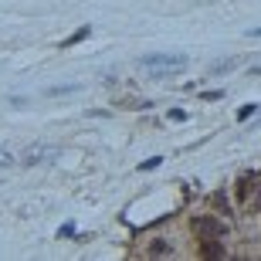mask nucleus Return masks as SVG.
<instances>
[{"label":"nucleus","instance_id":"f257e3e1","mask_svg":"<svg viewBox=\"0 0 261 261\" xmlns=\"http://www.w3.org/2000/svg\"><path fill=\"white\" fill-rule=\"evenodd\" d=\"M139 65L149 71V75H173L187 65V55H146Z\"/></svg>","mask_w":261,"mask_h":261},{"label":"nucleus","instance_id":"f03ea898","mask_svg":"<svg viewBox=\"0 0 261 261\" xmlns=\"http://www.w3.org/2000/svg\"><path fill=\"white\" fill-rule=\"evenodd\" d=\"M194 231H197L200 241H207V238H224L227 227L221 221H214V217H194Z\"/></svg>","mask_w":261,"mask_h":261},{"label":"nucleus","instance_id":"7ed1b4c3","mask_svg":"<svg viewBox=\"0 0 261 261\" xmlns=\"http://www.w3.org/2000/svg\"><path fill=\"white\" fill-rule=\"evenodd\" d=\"M200 258H207V261L224 258V244H221V238H207V241H200Z\"/></svg>","mask_w":261,"mask_h":261},{"label":"nucleus","instance_id":"20e7f679","mask_svg":"<svg viewBox=\"0 0 261 261\" xmlns=\"http://www.w3.org/2000/svg\"><path fill=\"white\" fill-rule=\"evenodd\" d=\"M85 38H88V28H82V31H75V34H71L65 44H78V41H85Z\"/></svg>","mask_w":261,"mask_h":261},{"label":"nucleus","instance_id":"39448f33","mask_svg":"<svg viewBox=\"0 0 261 261\" xmlns=\"http://www.w3.org/2000/svg\"><path fill=\"white\" fill-rule=\"evenodd\" d=\"M65 92H75V85H65V88H48L44 95H65Z\"/></svg>","mask_w":261,"mask_h":261},{"label":"nucleus","instance_id":"423d86ee","mask_svg":"<svg viewBox=\"0 0 261 261\" xmlns=\"http://www.w3.org/2000/svg\"><path fill=\"white\" fill-rule=\"evenodd\" d=\"M160 163H163V160H160V156H153V160H146V163H143V170H156Z\"/></svg>","mask_w":261,"mask_h":261},{"label":"nucleus","instance_id":"0eeeda50","mask_svg":"<svg viewBox=\"0 0 261 261\" xmlns=\"http://www.w3.org/2000/svg\"><path fill=\"white\" fill-rule=\"evenodd\" d=\"M170 119H173V122H184V119H187L184 109H173V112H170Z\"/></svg>","mask_w":261,"mask_h":261},{"label":"nucleus","instance_id":"6e6552de","mask_svg":"<svg viewBox=\"0 0 261 261\" xmlns=\"http://www.w3.org/2000/svg\"><path fill=\"white\" fill-rule=\"evenodd\" d=\"M0 163H10V156H7V153H0Z\"/></svg>","mask_w":261,"mask_h":261},{"label":"nucleus","instance_id":"1a4fd4ad","mask_svg":"<svg viewBox=\"0 0 261 261\" xmlns=\"http://www.w3.org/2000/svg\"><path fill=\"white\" fill-rule=\"evenodd\" d=\"M251 71H254V75H261V65H254V68H251Z\"/></svg>","mask_w":261,"mask_h":261}]
</instances>
